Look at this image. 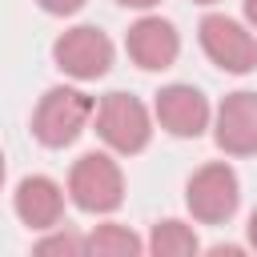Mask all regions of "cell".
<instances>
[{"instance_id":"1","label":"cell","mask_w":257,"mask_h":257,"mask_svg":"<svg viewBox=\"0 0 257 257\" xmlns=\"http://www.w3.org/2000/svg\"><path fill=\"white\" fill-rule=\"evenodd\" d=\"M92 116H96V100L84 96L80 88H64L60 84V88H48L40 96V104L32 112V137L44 149H64L88 128Z\"/></svg>"},{"instance_id":"2","label":"cell","mask_w":257,"mask_h":257,"mask_svg":"<svg viewBox=\"0 0 257 257\" xmlns=\"http://www.w3.org/2000/svg\"><path fill=\"white\" fill-rule=\"evenodd\" d=\"M92 124H96V137L112 153H120V157L141 153L149 145V137H153V116H149V108L133 92H108V96H100Z\"/></svg>"},{"instance_id":"3","label":"cell","mask_w":257,"mask_h":257,"mask_svg":"<svg viewBox=\"0 0 257 257\" xmlns=\"http://www.w3.org/2000/svg\"><path fill=\"white\" fill-rule=\"evenodd\" d=\"M68 197L80 213H112L124 201V173L108 153H84L68 169Z\"/></svg>"},{"instance_id":"4","label":"cell","mask_w":257,"mask_h":257,"mask_svg":"<svg viewBox=\"0 0 257 257\" xmlns=\"http://www.w3.org/2000/svg\"><path fill=\"white\" fill-rule=\"evenodd\" d=\"M185 205H189L193 221H201V225L229 221L241 205V181H237L233 165H225V161L201 165L185 185Z\"/></svg>"},{"instance_id":"5","label":"cell","mask_w":257,"mask_h":257,"mask_svg":"<svg viewBox=\"0 0 257 257\" xmlns=\"http://www.w3.org/2000/svg\"><path fill=\"white\" fill-rule=\"evenodd\" d=\"M201 36V48L205 56L221 68V72H233V76H245L257 68V36L233 20V16H221V12H209L197 28Z\"/></svg>"},{"instance_id":"6","label":"cell","mask_w":257,"mask_h":257,"mask_svg":"<svg viewBox=\"0 0 257 257\" xmlns=\"http://www.w3.org/2000/svg\"><path fill=\"white\" fill-rule=\"evenodd\" d=\"M52 60L72 80H100L112 68V40L96 24H76V28H64L56 36Z\"/></svg>"},{"instance_id":"7","label":"cell","mask_w":257,"mask_h":257,"mask_svg":"<svg viewBox=\"0 0 257 257\" xmlns=\"http://www.w3.org/2000/svg\"><path fill=\"white\" fill-rule=\"evenodd\" d=\"M153 116L169 137L189 141V137H201L209 128L213 108H209V96L197 84H165L153 100Z\"/></svg>"},{"instance_id":"8","label":"cell","mask_w":257,"mask_h":257,"mask_svg":"<svg viewBox=\"0 0 257 257\" xmlns=\"http://www.w3.org/2000/svg\"><path fill=\"white\" fill-rule=\"evenodd\" d=\"M213 141L229 157H257V92L241 88L217 104Z\"/></svg>"},{"instance_id":"9","label":"cell","mask_w":257,"mask_h":257,"mask_svg":"<svg viewBox=\"0 0 257 257\" xmlns=\"http://www.w3.org/2000/svg\"><path fill=\"white\" fill-rule=\"evenodd\" d=\"M124 48H128V60L145 72H165L173 68V60L181 56V36L169 20L161 16H141L128 36H124Z\"/></svg>"},{"instance_id":"10","label":"cell","mask_w":257,"mask_h":257,"mask_svg":"<svg viewBox=\"0 0 257 257\" xmlns=\"http://www.w3.org/2000/svg\"><path fill=\"white\" fill-rule=\"evenodd\" d=\"M12 209H16V217L28 225V229H36V233H48V229H56L60 225V217H64V189L52 181V177H24L20 185H16V193H12Z\"/></svg>"},{"instance_id":"11","label":"cell","mask_w":257,"mask_h":257,"mask_svg":"<svg viewBox=\"0 0 257 257\" xmlns=\"http://www.w3.org/2000/svg\"><path fill=\"white\" fill-rule=\"evenodd\" d=\"M84 245H88V253H96V257H137V253L145 249L141 237H137L128 225H116V221L96 225V229L84 237Z\"/></svg>"},{"instance_id":"12","label":"cell","mask_w":257,"mask_h":257,"mask_svg":"<svg viewBox=\"0 0 257 257\" xmlns=\"http://www.w3.org/2000/svg\"><path fill=\"white\" fill-rule=\"evenodd\" d=\"M197 249H201V241H197L193 225H185V221H157L153 225L149 253H157V257H189Z\"/></svg>"},{"instance_id":"13","label":"cell","mask_w":257,"mask_h":257,"mask_svg":"<svg viewBox=\"0 0 257 257\" xmlns=\"http://www.w3.org/2000/svg\"><path fill=\"white\" fill-rule=\"evenodd\" d=\"M36 253L40 257H48V253H68V257H76V253H88V245H84V237H76V233H68V229H48V237H40L36 241Z\"/></svg>"},{"instance_id":"14","label":"cell","mask_w":257,"mask_h":257,"mask_svg":"<svg viewBox=\"0 0 257 257\" xmlns=\"http://www.w3.org/2000/svg\"><path fill=\"white\" fill-rule=\"evenodd\" d=\"M48 16H72V12H80L88 0H36Z\"/></svg>"},{"instance_id":"15","label":"cell","mask_w":257,"mask_h":257,"mask_svg":"<svg viewBox=\"0 0 257 257\" xmlns=\"http://www.w3.org/2000/svg\"><path fill=\"white\" fill-rule=\"evenodd\" d=\"M120 8H137V12H149V8H157L161 0H116Z\"/></svg>"},{"instance_id":"16","label":"cell","mask_w":257,"mask_h":257,"mask_svg":"<svg viewBox=\"0 0 257 257\" xmlns=\"http://www.w3.org/2000/svg\"><path fill=\"white\" fill-rule=\"evenodd\" d=\"M241 8H245V20H249V24H253V28H257V0H245V4H241Z\"/></svg>"},{"instance_id":"17","label":"cell","mask_w":257,"mask_h":257,"mask_svg":"<svg viewBox=\"0 0 257 257\" xmlns=\"http://www.w3.org/2000/svg\"><path fill=\"white\" fill-rule=\"evenodd\" d=\"M249 249H257V213L249 217Z\"/></svg>"},{"instance_id":"18","label":"cell","mask_w":257,"mask_h":257,"mask_svg":"<svg viewBox=\"0 0 257 257\" xmlns=\"http://www.w3.org/2000/svg\"><path fill=\"white\" fill-rule=\"evenodd\" d=\"M193 4H217V0H193Z\"/></svg>"}]
</instances>
